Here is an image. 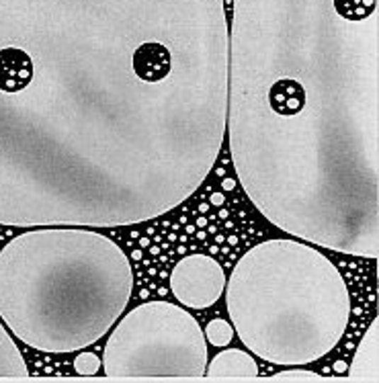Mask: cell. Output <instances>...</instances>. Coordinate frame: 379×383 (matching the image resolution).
Returning <instances> with one entry per match:
<instances>
[{"mask_svg": "<svg viewBox=\"0 0 379 383\" xmlns=\"http://www.w3.org/2000/svg\"><path fill=\"white\" fill-rule=\"evenodd\" d=\"M101 363L109 379L205 377L208 341L187 309L154 299L121 318Z\"/></svg>", "mask_w": 379, "mask_h": 383, "instance_id": "obj_5", "label": "cell"}, {"mask_svg": "<svg viewBox=\"0 0 379 383\" xmlns=\"http://www.w3.org/2000/svg\"><path fill=\"white\" fill-rule=\"evenodd\" d=\"M227 101L224 0H0V226L169 213L211 173Z\"/></svg>", "mask_w": 379, "mask_h": 383, "instance_id": "obj_1", "label": "cell"}, {"mask_svg": "<svg viewBox=\"0 0 379 383\" xmlns=\"http://www.w3.org/2000/svg\"><path fill=\"white\" fill-rule=\"evenodd\" d=\"M211 203H213V205H222V203H224V195L213 193V195H211Z\"/></svg>", "mask_w": 379, "mask_h": 383, "instance_id": "obj_13", "label": "cell"}, {"mask_svg": "<svg viewBox=\"0 0 379 383\" xmlns=\"http://www.w3.org/2000/svg\"><path fill=\"white\" fill-rule=\"evenodd\" d=\"M271 379L273 382H320L324 377L318 375L316 371H307V369H302V367H291L287 371L275 373Z\"/></svg>", "mask_w": 379, "mask_h": 383, "instance_id": "obj_12", "label": "cell"}, {"mask_svg": "<svg viewBox=\"0 0 379 383\" xmlns=\"http://www.w3.org/2000/svg\"><path fill=\"white\" fill-rule=\"evenodd\" d=\"M133 291L128 254L76 226L29 228L0 250V320L41 353L101 341Z\"/></svg>", "mask_w": 379, "mask_h": 383, "instance_id": "obj_3", "label": "cell"}, {"mask_svg": "<svg viewBox=\"0 0 379 383\" xmlns=\"http://www.w3.org/2000/svg\"><path fill=\"white\" fill-rule=\"evenodd\" d=\"M101 359L98 355L91 353V350H82L78 353L74 359V371L82 377H95L101 373Z\"/></svg>", "mask_w": 379, "mask_h": 383, "instance_id": "obj_11", "label": "cell"}, {"mask_svg": "<svg viewBox=\"0 0 379 383\" xmlns=\"http://www.w3.org/2000/svg\"><path fill=\"white\" fill-rule=\"evenodd\" d=\"M203 334H205L208 345L215 346V348H224V346H230V343L234 341V334H236V332H234V326L230 324L227 320H224V318H213V320L208 322Z\"/></svg>", "mask_w": 379, "mask_h": 383, "instance_id": "obj_10", "label": "cell"}, {"mask_svg": "<svg viewBox=\"0 0 379 383\" xmlns=\"http://www.w3.org/2000/svg\"><path fill=\"white\" fill-rule=\"evenodd\" d=\"M208 379H254L259 377V365L247 350L227 348L220 350L205 369Z\"/></svg>", "mask_w": 379, "mask_h": 383, "instance_id": "obj_7", "label": "cell"}, {"mask_svg": "<svg viewBox=\"0 0 379 383\" xmlns=\"http://www.w3.org/2000/svg\"><path fill=\"white\" fill-rule=\"evenodd\" d=\"M234 332L271 365L300 367L341 343L351 295L341 270L322 252L295 240L250 248L226 283Z\"/></svg>", "mask_w": 379, "mask_h": 383, "instance_id": "obj_4", "label": "cell"}, {"mask_svg": "<svg viewBox=\"0 0 379 383\" xmlns=\"http://www.w3.org/2000/svg\"><path fill=\"white\" fill-rule=\"evenodd\" d=\"M379 0H234L230 152L273 226L379 254Z\"/></svg>", "mask_w": 379, "mask_h": 383, "instance_id": "obj_2", "label": "cell"}, {"mask_svg": "<svg viewBox=\"0 0 379 383\" xmlns=\"http://www.w3.org/2000/svg\"><path fill=\"white\" fill-rule=\"evenodd\" d=\"M27 377H29V369L25 363V357L0 322V379H27Z\"/></svg>", "mask_w": 379, "mask_h": 383, "instance_id": "obj_9", "label": "cell"}, {"mask_svg": "<svg viewBox=\"0 0 379 383\" xmlns=\"http://www.w3.org/2000/svg\"><path fill=\"white\" fill-rule=\"evenodd\" d=\"M226 273L208 254L183 256L171 273V291L176 302L191 309H208L226 291Z\"/></svg>", "mask_w": 379, "mask_h": 383, "instance_id": "obj_6", "label": "cell"}, {"mask_svg": "<svg viewBox=\"0 0 379 383\" xmlns=\"http://www.w3.org/2000/svg\"><path fill=\"white\" fill-rule=\"evenodd\" d=\"M379 322L378 318H373V322L369 326V332L363 336V341L357 346V353L351 361L349 369V379L351 382H379Z\"/></svg>", "mask_w": 379, "mask_h": 383, "instance_id": "obj_8", "label": "cell"}, {"mask_svg": "<svg viewBox=\"0 0 379 383\" xmlns=\"http://www.w3.org/2000/svg\"><path fill=\"white\" fill-rule=\"evenodd\" d=\"M234 185H236V181H232V178H226V181H224V189H226V191H232Z\"/></svg>", "mask_w": 379, "mask_h": 383, "instance_id": "obj_14", "label": "cell"}]
</instances>
